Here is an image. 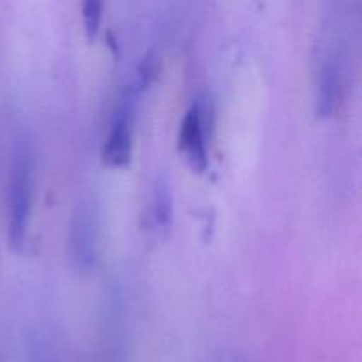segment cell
Wrapping results in <instances>:
<instances>
[{
  "instance_id": "obj_1",
  "label": "cell",
  "mask_w": 362,
  "mask_h": 362,
  "mask_svg": "<svg viewBox=\"0 0 362 362\" xmlns=\"http://www.w3.org/2000/svg\"><path fill=\"white\" fill-rule=\"evenodd\" d=\"M34 193V165L32 152L25 140L16 144L11 166L9 191H7V235L11 246L20 250L27 239L32 214Z\"/></svg>"
},
{
  "instance_id": "obj_2",
  "label": "cell",
  "mask_w": 362,
  "mask_h": 362,
  "mask_svg": "<svg viewBox=\"0 0 362 362\" xmlns=\"http://www.w3.org/2000/svg\"><path fill=\"white\" fill-rule=\"evenodd\" d=\"M69 253L74 267L90 272L98 265L99 228L98 214L90 204H81L69 223Z\"/></svg>"
},
{
  "instance_id": "obj_3",
  "label": "cell",
  "mask_w": 362,
  "mask_h": 362,
  "mask_svg": "<svg viewBox=\"0 0 362 362\" xmlns=\"http://www.w3.org/2000/svg\"><path fill=\"white\" fill-rule=\"evenodd\" d=\"M134 99L124 90L115 110L108 134L101 148V158L110 166H126L133 156V108Z\"/></svg>"
},
{
  "instance_id": "obj_4",
  "label": "cell",
  "mask_w": 362,
  "mask_h": 362,
  "mask_svg": "<svg viewBox=\"0 0 362 362\" xmlns=\"http://www.w3.org/2000/svg\"><path fill=\"white\" fill-rule=\"evenodd\" d=\"M343 62L338 48H329L322 59L315 85V108L320 117L332 115L341 95Z\"/></svg>"
},
{
  "instance_id": "obj_5",
  "label": "cell",
  "mask_w": 362,
  "mask_h": 362,
  "mask_svg": "<svg viewBox=\"0 0 362 362\" xmlns=\"http://www.w3.org/2000/svg\"><path fill=\"white\" fill-rule=\"evenodd\" d=\"M179 145L186 154L187 161L191 163L197 172H205L209 166L207 141H205L204 127V110L200 103L194 101L184 113L182 124H180Z\"/></svg>"
},
{
  "instance_id": "obj_6",
  "label": "cell",
  "mask_w": 362,
  "mask_h": 362,
  "mask_svg": "<svg viewBox=\"0 0 362 362\" xmlns=\"http://www.w3.org/2000/svg\"><path fill=\"white\" fill-rule=\"evenodd\" d=\"M148 218H151L152 230L158 233H165L170 228L173 219V193L172 184L165 172L159 173L154 179L151 191V204H148Z\"/></svg>"
},
{
  "instance_id": "obj_7",
  "label": "cell",
  "mask_w": 362,
  "mask_h": 362,
  "mask_svg": "<svg viewBox=\"0 0 362 362\" xmlns=\"http://www.w3.org/2000/svg\"><path fill=\"white\" fill-rule=\"evenodd\" d=\"M81 18H83L85 34H87L88 39H94L103 21L101 0H85L83 6H81Z\"/></svg>"
},
{
  "instance_id": "obj_8",
  "label": "cell",
  "mask_w": 362,
  "mask_h": 362,
  "mask_svg": "<svg viewBox=\"0 0 362 362\" xmlns=\"http://www.w3.org/2000/svg\"><path fill=\"white\" fill-rule=\"evenodd\" d=\"M232 362H244V361H240V359H233Z\"/></svg>"
}]
</instances>
